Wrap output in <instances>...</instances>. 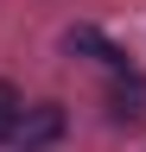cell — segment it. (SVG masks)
Returning <instances> with one entry per match:
<instances>
[{"mask_svg":"<svg viewBox=\"0 0 146 152\" xmlns=\"http://www.w3.org/2000/svg\"><path fill=\"white\" fill-rule=\"evenodd\" d=\"M19 121H26V102L13 83H0V140H19Z\"/></svg>","mask_w":146,"mask_h":152,"instance_id":"2","label":"cell"},{"mask_svg":"<svg viewBox=\"0 0 146 152\" xmlns=\"http://www.w3.org/2000/svg\"><path fill=\"white\" fill-rule=\"evenodd\" d=\"M57 133H64V108H57V102H38V108L19 121V140H26V152H32V146H51Z\"/></svg>","mask_w":146,"mask_h":152,"instance_id":"1","label":"cell"},{"mask_svg":"<svg viewBox=\"0 0 146 152\" xmlns=\"http://www.w3.org/2000/svg\"><path fill=\"white\" fill-rule=\"evenodd\" d=\"M70 51H95L102 64H127V57H121L114 45H108V38H102L95 26H76V32H70Z\"/></svg>","mask_w":146,"mask_h":152,"instance_id":"3","label":"cell"}]
</instances>
